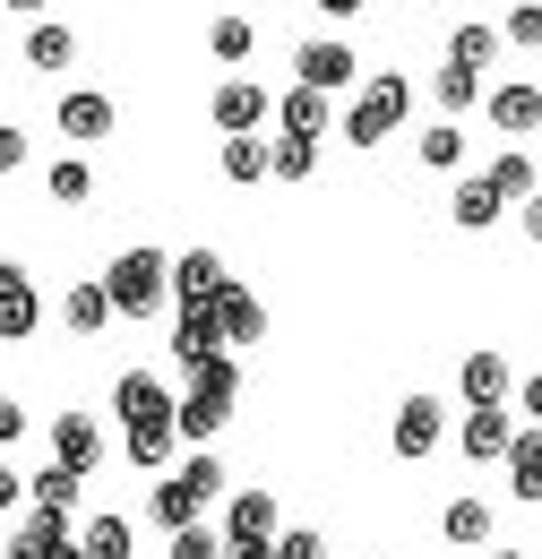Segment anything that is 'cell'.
<instances>
[{
    "label": "cell",
    "instance_id": "1",
    "mask_svg": "<svg viewBox=\"0 0 542 559\" xmlns=\"http://www.w3.org/2000/svg\"><path fill=\"white\" fill-rule=\"evenodd\" d=\"M224 490H233V483H224V465H215L207 448H190V456H181L164 483L146 490V516H155L164 534H181V525H199V516L215 508V499H224Z\"/></svg>",
    "mask_w": 542,
    "mask_h": 559
},
{
    "label": "cell",
    "instance_id": "2",
    "mask_svg": "<svg viewBox=\"0 0 542 559\" xmlns=\"http://www.w3.org/2000/svg\"><path fill=\"white\" fill-rule=\"evenodd\" d=\"M405 112H413V78L405 70H370V78H362V95L344 104L337 130H344V146L370 155V146H388L397 130H405Z\"/></svg>",
    "mask_w": 542,
    "mask_h": 559
},
{
    "label": "cell",
    "instance_id": "3",
    "mask_svg": "<svg viewBox=\"0 0 542 559\" xmlns=\"http://www.w3.org/2000/svg\"><path fill=\"white\" fill-rule=\"evenodd\" d=\"M233 405H241V361H233V353H215V361L190 370V388H181V439H190V448L224 439Z\"/></svg>",
    "mask_w": 542,
    "mask_h": 559
},
{
    "label": "cell",
    "instance_id": "4",
    "mask_svg": "<svg viewBox=\"0 0 542 559\" xmlns=\"http://www.w3.org/2000/svg\"><path fill=\"white\" fill-rule=\"evenodd\" d=\"M104 284H113L121 319H164V301H173V259H164V250H146V241H130V250L104 267Z\"/></svg>",
    "mask_w": 542,
    "mask_h": 559
},
{
    "label": "cell",
    "instance_id": "5",
    "mask_svg": "<svg viewBox=\"0 0 542 559\" xmlns=\"http://www.w3.org/2000/svg\"><path fill=\"white\" fill-rule=\"evenodd\" d=\"M207 121H215L224 139H241V130H268V121H275V95L259 86V78H224V86L207 95Z\"/></svg>",
    "mask_w": 542,
    "mask_h": 559
},
{
    "label": "cell",
    "instance_id": "6",
    "mask_svg": "<svg viewBox=\"0 0 542 559\" xmlns=\"http://www.w3.org/2000/svg\"><path fill=\"white\" fill-rule=\"evenodd\" d=\"M439 439H448V405H439V396H405L397 421H388V448H397L405 465H422V456H439Z\"/></svg>",
    "mask_w": 542,
    "mask_h": 559
},
{
    "label": "cell",
    "instance_id": "7",
    "mask_svg": "<svg viewBox=\"0 0 542 559\" xmlns=\"http://www.w3.org/2000/svg\"><path fill=\"white\" fill-rule=\"evenodd\" d=\"M224 345H233V336H224V310H215V301H181V310H173V361H181V370L215 361Z\"/></svg>",
    "mask_w": 542,
    "mask_h": 559
},
{
    "label": "cell",
    "instance_id": "8",
    "mask_svg": "<svg viewBox=\"0 0 542 559\" xmlns=\"http://www.w3.org/2000/svg\"><path fill=\"white\" fill-rule=\"evenodd\" d=\"M113 414H121V430H138V421H181V396L155 370H121L113 379Z\"/></svg>",
    "mask_w": 542,
    "mask_h": 559
},
{
    "label": "cell",
    "instance_id": "9",
    "mask_svg": "<svg viewBox=\"0 0 542 559\" xmlns=\"http://www.w3.org/2000/svg\"><path fill=\"white\" fill-rule=\"evenodd\" d=\"M457 396H466V405H517V370H508V353L474 345L466 361H457Z\"/></svg>",
    "mask_w": 542,
    "mask_h": 559
},
{
    "label": "cell",
    "instance_id": "10",
    "mask_svg": "<svg viewBox=\"0 0 542 559\" xmlns=\"http://www.w3.org/2000/svg\"><path fill=\"white\" fill-rule=\"evenodd\" d=\"M293 78H302V86H328V95H344V86L362 78V52H353V44H337V35H310V44L293 52Z\"/></svg>",
    "mask_w": 542,
    "mask_h": 559
},
{
    "label": "cell",
    "instance_id": "11",
    "mask_svg": "<svg viewBox=\"0 0 542 559\" xmlns=\"http://www.w3.org/2000/svg\"><path fill=\"white\" fill-rule=\"evenodd\" d=\"M52 130H61V139H78V146H95V139H121V104H113V95H95V86H78V95H61Z\"/></svg>",
    "mask_w": 542,
    "mask_h": 559
},
{
    "label": "cell",
    "instance_id": "12",
    "mask_svg": "<svg viewBox=\"0 0 542 559\" xmlns=\"http://www.w3.org/2000/svg\"><path fill=\"white\" fill-rule=\"evenodd\" d=\"M482 112H491L499 139H534V130H542V86H534V78H508V86L482 95Z\"/></svg>",
    "mask_w": 542,
    "mask_h": 559
},
{
    "label": "cell",
    "instance_id": "13",
    "mask_svg": "<svg viewBox=\"0 0 542 559\" xmlns=\"http://www.w3.org/2000/svg\"><path fill=\"white\" fill-rule=\"evenodd\" d=\"M78 534H86L78 516H44V508H26V516L9 525V559H61Z\"/></svg>",
    "mask_w": 542,
    "mask_h": 559
},
{
    "label": "cell",
    "instance_id": "14",
    "mask_svg": "<svg viewBox=\"0 0 542 559\" xmlns=\"http://www.w3.org/2000/svg\"><path fill=\"white\" fill-rule=\"evenodd\" d=\"M35 328H44V301H35V276H26L17 259H9V267H0V336H9V345H26Z\"/></svg>",
    "mask_w": 542,
    "mask_h": 559
},
{
    "label": "cell",
    "instance_id": "15",
    "mask_svg": "<svg viewBox=\"0 0 542 559\" xmlns=\"http://www.w3.org/2000/svg\"><path fill=\"white\" fill-rule=\"evenodd\" d=\"M181 448H190V439H181V421H138V430H121V456H130L138 474H173V465H181Z\"/></svg>",
    "mask_w": 542,
    "mask_h": 559
},
{
    "label": "cell",
    "instance_id": "16",
    "mask_svg": "<svg viewBox=\"0 0 542 559\" xmlns=\"http://www.w3.org/2000/svg\"><path fill=\"white\" fill-rule=\"evenodd\" d=\"M113 319H121V301H113V284H104V276H86V284H69V293H61V328H69V336H104Z\"/></svg>",
    "mask_w": 542,
    "mask_h": 559
},
{
    "label": "cell",
    "instance_id": "17",
    "mask_svg": "<svg viewBox=\"0 0 542 559\" xmlns=\"http://www.w3.org/2000/svg\"><path fill=\"white\" fill-rule=\"evenodd\" d=\"M284 516H275V490H233L224 499V543H275Z\"/></svg>",
    "mask_w": 542,
    "mask_h": 559
},
{
    "label": "cell",
    "instance_id": "18",
    "mask_svg": "<svg viewBox=\"0 0 542 559\" xmlns=\"http://www.w3.org/2000/svg\"><path fill=\"white\" fill-rule=\"evenodd\" d=\"M224 293H233V267L215 250H181L173 259V301H224Z\"/></svg>",
    "mask_w": 542,
    "mask_h": 559
},
{
    "label": "cell",
    "instance_id": "19",
    "mask_svg": "<svg viewBox=\"0 0 542 559\" xmlns=\"http://www.w3.org/2000/svg\"><path fill=\"white\" fill-rule=\"evenodd\" d=\"M517 439V414L508 405H466V465H499Z\"/></svg>",
    "mask_w": 542,
    "mask_h": 559
},
{
    "label": "cell",
    "instance_id": "20",
    "mask_svg": "<svg viewBox=\"0 0 542 559\" xmlns=\"http://www.w3.org/2000/svg\"><path fill=\"white\" fill-rule=\"evenodd\" d=\"M78 499H86V474H78V465H61V456L26 474V508H44V516H78Z\"/></svg>",
    "mask_w": 542,
    "mask_h": 559
},
{
    "label": "cell",
    "instance_id": "21",
    "mask_svg": "<svg viewBox=\"0 0 542 559\" xmlns=\"http://www.w3.org/2000/svg\"><path fill=\"white\" fill-rule=\"evenodd\" d=\"M508 207H517V199H508L491 173H466V181H457V199H448V215H457L466 233H491V224H499Z\"/></svg>",
    "mask_w": 542,
    "mask_h": 559
},
{
    "label": "cell",
    "instance_id": "22",
    "mask_svg": "<svg viewBox=\"0 0 542 559\" xmlns=\"http://www.w3.org/2000/svg\"><path fill=\"white\" fill-rule=\"evenodd\" d=\"M499 474H508V490H517L526 508H542V421H517V439H508Z\"/></svg>",
    "mask_w": 542,
    "mask_h": 559
},
{
    "label": "cell",
    "instance_id": "23",
    "mask_svg": "<svg viewBox=\"0 0 542 559\" xmlns=\"http://www.w3.org/2000/svg\"><path fill=\"white\" fill-rule=\"evenodd\" d=\"M52 456L78 465V474H104V430H95V414H52Z\"/></svg>",
    "mask_w": 542,
    "mask_h": 559
},
{
    "label": "cell",
    "instance_id": "24",
    "mask_svg": "<svg viewBox=\"0 0 542 559\" xmlns=\"http://www.w3.org/2000/svg\"><path fill=\"white\" fill-rule=\"evenodd\" d=\"M328 104H337L328 86H302V78H293V86L275 95V130H302V139H328Z\"/></svg>",
    "mask_w": 542,
    "mask_h": 559
},
{
    "label": "cell",
    "instance_id": "25",
    "mask_svg": "<svg viewBox=\"0 0 542 559\" xmlns=\"http://www.w3.org/2000/svg\"><path fill=\"white\" fill-rule=\"evenodd\" d=\"M215 164H224V181H241V190H250V181H275V139L241 130V139H224V155H215Z\"/></svg>",
    "mask_w": 542,
    "mask_h": 559
},
{
    "label": "cell",
    "instance_id": "26",
    "mask_svg": "<svg viewBox=\"0 0 542 559\" xmlns=\"http://www.w3.org/2000/svg\"><path fill=\"white\" fill-rule=\"evenodd\" d=\"M17 61H26V70H69V61H78V35H69L61 17H35L26 44H17Z\"/></svg>",
    "mask_w": 542,
    "mask_h": 559
},
{
    "label": "cell",
    "instance_id": "27",
    "mask_svg": "<svg viewBox=\"0 0 542 559\" xmlns=\"http://www.w3.org/2000/svg\"><path fill=\"white\" fill-rule=\"evenodd\" d=\"M207 52H215L224 70H241V61H259V26H250L241 9H224V17L207 26Z\"/></svg>",
    "mask_w": 542,
    "mask_h": 559
},
{
    "label": "cell",
    "instance_id": "28",
    "mask_svg": "<svg viewBox=\"0 0 542 559\" xmlns=\"http://www.w3.org/2000/svg\"><path fill=\"white\" fill-rule=\"evenodd\" d=\"M215 310H224V336H233V345H268V301H259L250 284H233Z\"/></svg>",
    "mask_w": 542,
    "mask_h": 559
},
{
    "label": "cell",
    "instance_id": "29",
    "mask_svg": "<svg viewBox=\"0 0 542 559\" xmlns=\"http://www.w3.org/2000/svg\"><path fill=\"white\" fill-rule=\"evenodd\" d=\"M439 534L466 551V543H491V499H474V490H457L448 508H439Z\"/></svg>",
    "mask_w": 542,
    "mask_h": 559
},
{
    "label": "cell",
    "instance_id": "30",
    "mask_svg": "<svg viewBox=\"0 0 542 559\" xmlns=\"http://www.w3.org/2000/svg\"><path fill=\"white\" fill-rule=\"evenodd\" d=\"M499 44H508L499 26H482V17H466V26L448 35V61H457V70H491V61H499Z\"/></svg>",
    "mask_w": 542,
    "mask_h": 559
},
{
    "label": "cell",
    "instance_id": "31",
    "mask_svg": "<svg viewBox=\"0 0 542 559\" xmlns=\"http://www.w3.org/2000/svg\"><path fill=\"white\" fill-rule=\"evenodd\" d=\"M86 559H138V534H130V516H86Z\"/></svg>",
    "mask_w": 542,
    "mask_h": 559
},
{
    "label": "cell",
    "instance_id": "32",
    "mask_svg": "<svg viewBox=\"0 0 542 559\" xmlns=\"http://www.w3.org/2000/svg\"><path fill=\"white\" fill-rule=\"evenodd\" d=\"M482 173H491V181H499V190H508L517 207H526V199H534V190H542V181H534V155H526V146H499V155H491Z\"/></svg>",
    "mask_w": 542,
    "mask_h": 559
},
{
    "label": "cell",
    "instance_id": "33",
    "mask_svg": "<svg viewBox=\"0 0 542 559\" xmlns=\"http://www.w3.org/2000/svg\"><path fill=\"white\" fill-rule=\"evenodd\" d=\"M413 146H422V164H431V173H466V130H457V121H431Z\"/></svg>",
    "mask_w": 542,
    "mask_h": 559
},
{
    "label": "cell",
    "instance_id": "34",
    "mask_svg": "<svg viewBox=\"0 0 542 559\" xmlns=\"http://www.w3.org/2000/svg\"><path fill=\"white\" fill-rule=\"evenodd\" d=\"M310 173H319V139L275 130V181H310Z\"/></svg>",
    "mask_w": 542,
    "mask_h": 559
},
{
    "label": "cell",
    "instance_id": "35",
    "mask_svg": "<svg viewBox=\"0 0 542 559\" xmlns=\"http://www.w3.org/2000/svg\"><path fill=\"white\" fill-rule=\"evenodd\" d=\"M482 95H491V86H482V70H457V61H439V104H448V121H457V112H474Z\"/></svg>",
    "mask_w": 542,
    "mask_h": 559
},
{
    "label": "cell",
    "instance_id": "36",
    "mask_svg": "<svg viewBox=\"0 0 542 559\" xmlns=\"http://www.w3.org/2000/svg\"><path fill=\"white\" fill-rule=\"evenodd\" d=\"M164 559H233V543H224V525H181L164 543Z\"/></svg>",
    "mask_w": 542,
    "mask_h": 559
},
{
    "label": "cell",
    "instance_id": "37",
    "mask_svg": "<svg viewBox=\"0 0 542 559\" xmlns=\"http://www.w3.org/2000/svg\"><path fill=\"white\" fill-rule=\"evenodd\" d=\"M44 190H52L61 207H86V199H95V173H86L78 155H52V181H44Z\"/></svg>",
    "mask_w": 542,
    "mask_h": 559
},
{
    "label": "cell",
    "instance_id": "38",
    "mask_svg": "<svg viewBox=\"0 0 542 559\" xmlns=\"http://www.w3.org/2000/svg\"><path fill=\"white\" fill-rule=\"evenodd\" d=\"M499 35H508L517 52H542V0H517V9L499 17Z\"/></svg>",
    "mask_w": 542,
    "mask_h": 559
},
{
    "label": "cell",
    "instance_id": "39",
    "mask_svg": "<svg viewBox=\"0 0 542 559\" xmlns=\"http://www.w3.org/2000/svg\"><path fill=\"white\" fill-rule=\"evenodd\" d=\"M275 559H328V534H310V525H284V534H275Z\"/></svg>",
    "mask_w": 542,
    "mask_h": 559
},
{
    "label": "cell",
    "instance_id": "40",
    "mask_svg": "<svg viewBox=\"0 0 542 559\" xmlns=\"http://www.w3.org/2000/svg\"><path fill=\"white\" fill-rule=\"evenodd\" d=\"M17 164H26V130L9 121V130H0V173H17Z\"/></svg>",
    "mask_w": 542,
    "mask_h": 559
},
{
    "label": "cell",
    "instance_id": "41",
    "mask_svg": "<svg viewBox=\"0 0 542 559\" xmlns=\"http://www.w3.org/2000/svg\"><path fill=\"white\" fill-rule=\"evenodd\" d=\"M517 414L542 421V370H526V379H517Z\"/></svg>",
    "mask_w": 542,
    "mask_h": 559
},
{
    "label": "cell",
    "instance_id": "42",
    "mask_svg": "<svg viewBox=\"0 0 542 559\" xmlns=\"http://www.w3.org/2000/svg\"><path fill=\"white\" fill-rule=\"evenodd\" d=\"M517 224H526V241H542V190L526 199V207H517Z\"/></svg>",
    "mask_w": 542,
    "mask_h": 559
},
{
    "label": "cell",
    "instance_id": "43",
    "mask_svg": "<svg viewBox=\"0 0 542 559\" xmlns=\"http://www.w3.org/2000/svg\"><path fill=\"white\" fill-rule=\"evenodd\" d=\"M310 9H319V17H353L362 0H310Z\"/></svg>",
    "mask_w": 542,
    "mask_h": 559
},
{
    "label": "cell",
    "instance_id": "44",
    "mask_svg": "<svg viewBox=\"0 0 542 559\" xmlns=\"http://www.w3.org/2000/svg\"><path fill=\"white\" fill-rule=\"evenodd\" d=\"M9 9H17V17H44V9H52V0H9Z\"/></svg>",
    "mask_w": 542,
    "mask_h": 559
},
{
    "label": "cell",
    "instance_id": "45",
    "mask_svg": "<svg viewBox=\"0 0 542 559\" xmlns=\"http://www.w3.org/2000/svg\"><path fill=\"white\" fill-rule=\"evenodd\" d=\"M61 559H86V543H69V551H61Z\"/></svg>",
    "mask_w": 542,
    "mask_h": 559
},
{
    "label": "cell",
    "instance_id": "46",
    "mask_svg": "<svg viewBox=\"0 0 542 559\" xmlns=\"http://www.w3.org/2000/svg\"><path fill=\"white\" fill-rule=\"evenodd\" d=\"M491 559H534V551H491Z\"/></svg>",
    "mask_w": 542,
    "mask_h": 559
}]
</instances>
